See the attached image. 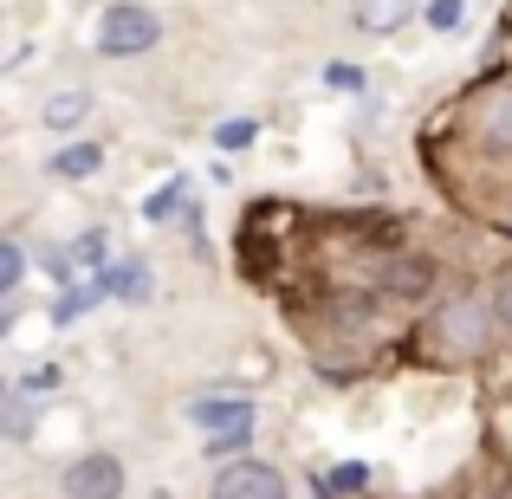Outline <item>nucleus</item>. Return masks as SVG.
Returning a JSON list of instances; mask_svg holds the SVG:
<instances>
[{"label": "nucleus", "instance_id": "4468645a", "mask_svg": "<svg viewBox=\"0 0 512 499\" xmlns=\"http://www.w3.org/2000/svg\"><path fill=\"white\" fill-rule=\"evenodd\" d=\"M65 260H72V273H78V266H91V273H104V234H98V227H91V234H78L72 247H65Z\"/></svg>", "mask_w": 512, "mask_h": 499}, {"label": "nucleus", "instance_id": "4be33fe9", "mask_svg": "<svg viewBox=\"0 0 512 499\" xmlns=\"http://www.w3.org/2000/svg\"><path fill=\"white\" fill-rule=\"evenodd\" d=\"M506 234H512V195H506Z\"/></svg>", "mask_w": 512, "mask_h": 499}, {"label": "nucleus", "instance_id": "f03ea898", "mask_svg": "<svg viewBox=\"0 0 512 499\" xmlns=\"http://www.w3.org/2000/svg\"><path fill=\"white\" fill-rule=\"evenodd\" d=\"M156 39H163V20H156L150 7H137V0H117V7L98 13L91 46H98L104 59H143V52H156Z\"/></svg>", "mask_w": 512, "mask_h": 499}, {"label": "nucleus", "instance_id": "39448f33", "mask_svg": "<svg viewBox=\"0 0 512 499\" xmlns=\"http://www.w3.org/2000/svg\"><path fill=\"white\" fill-rule=\"evenodd\" d=\"M467 124L487 150H512V85H487L474 104H467Z\"/></svg>", "mask_w": 512, "mask_h": 499}, {"label": "nucleus", "instance_id": "423d86ee", "mask_svg": "<svg viewBox=\"0 0 512 499\" xmlns=\"http://www.w3.org/2000/svg\"><path fill=\"white\" fill-rule=\"evenodd\" d=\"M188 422H195L201 435H221V428L253 422V402L247 396H195V402H188Z\"/></svg>", "mask_w": 512, "mask_h": 499}, {"label": "nucleus", "instance_id": "1a4fd4ad", "mask_svg": "<svg viewBox=\"0 0 512 499\" xmlns=\"http://www.w3.org/2000/svg\"><path fill=\"white\" fill-rule=\"evenodd\" d=\"M91 117V91H59L46 98V130H78Z\"/></svg>", "mask_w": 512, "mask_h": 499}, {"label": "nucleus", "instance_id": "9b49d317", "mask_svg": "<svg viewBox=\"0 0 512 499\" xmlns=\"http://www.w3.org/2000/svg\"><path fill=\"white\" fill-rule=\"evenodd\" d=\"M363 487H370V467L350 461V467H331V474L318 480V499H350V493H363Z\"/></svg>", "mask_w": 512, "mask_h": 499}, {"label": "nucleus", "instance_id": "f257e3e1", "mask_svg": "<svg viewBox=\"0 0 512 499\" xmlns=\"http://www.w3.org/2000/svg\"><path fill=\"white\" fill-rule=\"evenodd\" d=\"M428 337H435L441 357L467 363V357H480V350H487V337H493V312L474 299V292H454V299H441V305H435V318H428Z\"/></svg>", "mask_w": 512, "mask_h": 499}, {"label": "nucleus", "instance_id": "2eb2a0df", "mask_svg": "<svg viewBox=\"0 0 512 499\" xmlns=\"http://www.w3.org/2000/svg\"><path fill=\"white\" fill-rule=\"evenodd\" d=\"M20 279H26V247L0 240V292H20Z\"/></svg>", "mask_w": 512, "mask_h": 499}, {"label": "nucleus", "instance_id": "f3484780", "mask_svg": "<svg viewBox=\"0 0 512 499\" xmlns=\"http://www.w3.org/2000/svg\"><path fill=\"white\" fill-rule=\"evenodd\" d=\"M59 383H65V376H59V363H39V370H26V376H20V389H26V396H59Z\"/></svg>", "mask_w": 512, "mask_h": 499}, {"label": "nucleus", "instance_id": "6e6552de", "mask_svg": "<svg viewBox=\"0 0 512 499\" xmlns=\"http://www.w3.org/2000/svg\"><path fill=\"white\" fill-rule=\"evenodd\" d=\"M415 0H357V26L363 33H396V26H409Z\"/></svg>", "mask_w": 512, "mask_h": 499}, {"label": "nucleus", "instance_id": "aec40b11", "mask_svg": "<svg viewBox=\"0 0 512 499\" xmlns=\"http://www.w3.org/2000/svg\"><path fill=\"white\" fill-rule=\"evenodd\" d=\"M454 20H461V0H435V7H428V26H435V33H454Z\"/></svg>", "mask_w": 512, "mask_h": 499}, {"label": "nucleus", "instance_id": "a211bd4d", "mask_svg": "<svg viewBox=\"0 0 512 499\" xmlns=\"http://www.w3.org/2000/svg\"><path fill=\"white\" fill-rule=\"evenodd\" d=\"M175 201H182V175H175L169 188H156V195L143 201V214H150V221H163V214H175Z\"/></svg>", "mask_w": 512, "mask_h": 499}, {"label": "nucleus", "instance_id": "0eeeda50", "mask_svg": "<svg viewBox=\"0 0 512 499\" xmlns=\"http://www.w3.org/2000/svg\"><path fill=\"white\" fill-rule=\"evenodd\" d=\"M104 169V143H65L59 156H52V175L59 182H85V175Z\"/></svg>", "mask_w": 512, "mask_h": 499}, {"label": "nucleus", "instance_id": "9d476101", "mask_svg": "<svg viewBox=\"0 0 512 499\" xmlns=\"http://www.w3.org/2000/svg\"><path fill=\"white\" fill-rule=\"evenodd\" d=\"M428 286H435V266L428 260H396L389 266V292H402V299H422Z\"/></svg>", "mask_w": 512, "mask_h": 499}, {"label": "nucleus", "instance_id": "7ed1b4c3", "mask_svg": "<svg viewBox=\"0 0 512 499\" xmlns=\"http://www.w3.org/2000/svg\"><path fill=\"white\" fill-rule=\"evenodd\" d=\"M124 487H130L124 461H117V454H104V448L78 454V461L59 474V493L65 499H124Z\"/></svg>", "mask_w": 512, "mask_h": 499}, {"label": "nucleus", "instance_id": "dca6fc26", "mask_svg": "<svg viewBox=\"0 0 512 499\" xmlns=\"http://www.w3.org/2000/svg\"><path fill=\"white\" fill-rule=\"evenodd\" d=\"M253 137H260V124H253V117H227V124L214 130V143H221V150H247Z\"/></svg>", "mask_w": 512, "mask_h": 499}, {"label": "nucleus", "instance_id": "20e7f679", "mask_svg": "<svg viewBox=\"0 0 512 499\" xmlns=\"http://www.w3.org/2000/svg\"><path fill=\"white\" fill-rule=\"evenodd\" d=\"M208 499H292V487L273 461H253L247 454V461H227L221 474H214Z\"/></svg>", "mask_w": 512, "mask_h": 499}, {"label": "nucleus", "instance_id": "f8f14e48", "mask_svg": "<svg viewBox=\"0 0 512 499\" xmlns=\"http://www.w3.org/2000/svg\"><path fill=\"white\" fill-rule=\"evenodd\" d=\"M247 448H253V422L221 428V435H208V441H201V454H214V461H247Z\"/></svg>", "mask_w": 512, "mask_h": 499}, {"label": "nucleus", "instance_id": "6ab92c4d", "mask_svg": "<svg viewBox=\"0 0 512 499\" xmlns=\"http://www.w3.org/2000/svg\"><path fill=\"white\" fill-rule=\"evenodd\" d=\"M325 85L331 91H363V85H370V72H357V65H325Z\"/></svg>", "mask_w": 512, "mask_h": 499}, {"label": "nucleus", "instance_id": "ddd939ff", "mask_svg": "<svg viewBox=\"0 0 512 499\" xmlns=\"http://www.w3.org/2000/svg\"><path fill=\"white\" fill-rule=\"evenodd\" d=\"M33 402L39 396H26L20 383L7 389V415H0V422H7V441H26V435H33Z\"/></svg>", "mask_w": 512, "mask_h": 499}, {"label": "nucleus", "instance_id": "412c9836", "mask_svg": "<svg viewBox=\"0 0 512 499\" xmlns=\"http://www.w3.org/2000/svg\"><path fill=\"white\" fill-rule=\"evenodd\" d=\"M500 318H506V325H512V273L500 279Z\"/></svg>", "mask_w": 512, "mask_h": 499}]
</instances>
